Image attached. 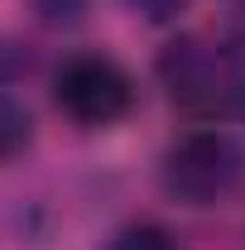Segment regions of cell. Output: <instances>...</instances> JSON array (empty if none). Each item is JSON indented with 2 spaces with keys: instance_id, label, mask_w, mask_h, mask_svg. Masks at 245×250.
Returning <instances> with one entry per match:
<instances>
[{
  "instance_id": "6da1fadb",
  "label": "cell",
  "mask_w": 245,
  "mask_h": 250,
  "mask_svg": "<svg viewBox=\"0 0 245 250\" xmlns=\"http://www.w3.org/2000/svg\"><path fill=\"white\" fill-rule=\"evenodd\" d=\"M154 77L173 111L197 125L245 121V39L178 34L154 53Z\"/></svg>"
},
{
  "instance_id": "7a4b0ae2",
  "label": "cell",
  "mask_w": 245,
  "mask_h": 250,
  "mask_svg": "<svg viewBox=\"0 0 245 250\" xmlns=\"http://www.w3.org/2000/svg\"><path fill=\"white\" fill-rule=\"evenodd\" d=\"M241 178H245L241 145L216 125H192L183 135H173L159 159V183L183 207H216L241 188Z\"/></svg>"
},
{
  "instance_id": "3957f363",
  "label": "cell",
  "mask_w": 245,
  "mask_h": 250,
  "mask_svg": "<svg viewBox=\"0 0 245 250\" xmlns=\"http://www.w3.org/2000/svg\"><path fill=\"white\" fill-rule=\"evenodd\" d=\"M135 77L121 58L101 48H77L53 67V106L77 130H111L135 111Z\"/></svg>"
},
{
  "instance_id": "277c9868",
  "label": "cell",
  "mask_w": 245,
  "mask_h": 250,
  "mask_svg": "<svg viewBox=\"0 0 245 250\" xmlns=\"http://www.w3.org/2000/svg\"><path fill=\"white\" fill-rule=\"evenodd\" d=\"M29 145H34V116H29V106H24L15 92L0 87V164L29 154Z\"/></svg>"
},
{
  "instance_id": "5b68a950",
  "label": "cell",
  "mask_w": 245,
  "mask_h": 250,
  "mask_svg": "<svg viewBox=\"0 0 245 250\" xmlns=\"http://www.w3.org/2000/svg\"><path fill=\"white\" fill-rule=\"evenodd\" d=\"M101 250H183V241H178L163 221H130V226H121Z\"/></svg>"
},
{
  "instance_id": "8992f818",
  "label": "cell",
  "mask_w": 245,
  "mask_h": 250,
  "mask_svg": "<svg viewBox=\"0 0 245 250\" xmlns=\"http://www.w3.org/2000/svg\"><path fill=\"white\" fill-rule=\"evenodd\" d=\"M87 5H92V0H29L34 20L48 24V29H72V24H82V20H87Z\"/></svg>"
},
{
  "instance_id": "52a82bcc",
  "label": "cell",
  "mask_w": 245,
  "mask_h": 250,
  "mask_svg": "<svg viewBox=\"0 0 245 250\" xmlns=\"http://www.w3.org/2000/svg\"><path fill=\"white\" fill-rule=\"evenodd\" d=\"M29 67H34V48L24 43V39H10V34H0V87L20 82Z\"/></svg>"
},
{
  "instance_id": "ba28073f",
  "label": "cell",
  "mask_w": 245,
  "mask_h": 250,
  "mask_svg": "<svg viewBox=\"0 0 245 250\" xmlns=\"http://www.w3.org/2000/svg\"><path fill=\"white\" fill-rule=\"evenodd\" d=\"M121 5L144 24H173L183 10H192V0H121Z\"/></svg>"
},
{
  "instance_id": "9c48e42d",
  "label": "cell",
  "mask_w": 245,
  "mask_h": 250,
  "mask_svg": "<svg viewBox=\"0 0 245 250\" xmlns=\"http://www.w3.org/2000/svg\"><path fill=\"white\" fill-rule=\"evenodd\" d=\"M226 15H231V24H236V34L245 39V0H226Z\"/></svg>"
}]
</instances>
